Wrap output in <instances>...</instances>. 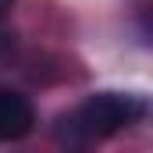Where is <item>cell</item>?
<instances>
[{"label": "cell", "mask_w": 153, "mask_h": 153, "mask_svg": "<svg viewBox=\"0 0 153 153\" xmlns=\"http://www.w3.org/2000/svg\"><path fill=\"white\" fill-rule=\"evenodd\" d=\"M143 117V100L128 93H93L71 117L61 121V143L68 153H85L93 139H107Z\"/></svg>", "instance_id": "cell-1"}, {"label": "cell", "mask_w": 153, "mask_h": 153, "mask_svg": "<svg viewBox=\"0 0 153 153\" xmlns=\"http://www.w3.org/2000/svg\"><path fill=\"white\" fill-rule=\"evenodd\" d=\"M36 125V111L22 93L0 89V139H25Z\"/></svg>", "instance_id": "cell-2"}, {"label": "cell", "mask_w": 153, "mask_h": 153, "mask_svg": "<svg viewBox=\"0 0 153 153\" xmlns=\"http://www.w3.org/2000/svg\"><path fill=\"white\" fill-rule=\"evenodd\" d=\"M11 4H14V0H0V14H7V11H11Z\"/></svg>", "instance_id": "cell-3"}]
</instances>
